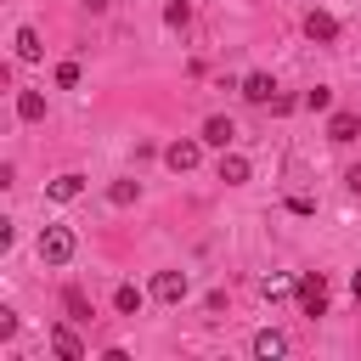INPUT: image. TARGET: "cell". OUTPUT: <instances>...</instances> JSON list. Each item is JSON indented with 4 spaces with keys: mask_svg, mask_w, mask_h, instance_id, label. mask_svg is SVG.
I'll use <instances>...</instances> for the list:
<instances>
[{
    "mask_svg": "<svg viewBox=\"0 0 361 361\" xmlns=\"http://www.w3.org/2000/svg\"><path fill=\"white\" fill-rule=\"evenodd\" d=\"M73 248H79V243H73L68 226H45V231H39V259H45V265H68Z\"/></svg>",
    "mask_w": 361,
    "mask_h": 361,
    "instance_id": "cell-1",
    "label": "cell"
},
{
    "mask_svg": "<svg viewBox=\"0 0 361 361\" xmlns=\"http://www.w3.org/2000/svg\"><path fill=\"white\" fill-rule=\"evenodd\" d=\"M293 293H299V310H305V316H327V276H322V271H305V276L293 282Z\"/></svg>",
    "mask_w": 361,
    "mask_h": 361,
    "instance_id": "cell-2",
    "label": "cell"
},
{
    "mask_svg": "<svg viewBox=\"0 0 361 361\" xmlns=\"http://www.w3.org/2000/svg\"><path fill=\"white\" fill-rule=\"evenodd\" d=\"M197 158H203V135H180V141H169V147H164V164H169L175 175H192V169H197Z\"/></svg>",
    "mask_w": 361,
    "mask_h": 361,
    "instance_id": "cell-3",
    "label": "cell"
},
{
    "mask_svg": "<svg viewBox=\"0 0 361 361\" xmlns=\"http://www.w3.org/2000/svg\"><path fill=\"white\" fill-rule=\"evenodd\" d=\"M186 288H192L186 271H158V276H152V299H164V305H180Z\"/></svg>",
    "mask_w": 361,
    "mask_h": 361,
    "instance_id": "cell-4",
    "label": "cell"
},
{
    "mask_svg": "<svg viewBox=\"0 0 361 361\" xmlns=\"http://www.w3.org/2000/svg\"><path fill=\"white\" fill-rule=\"evenodd\" d=\"M355 135H361V113L338 107V113L327 118V141H338V147H344V141H355Z\"/></svg>",
    "mask_w": 361,
    "mask_h": 361,
    "instance_id": "cell-5",
    "label": "cell"
},
{
    "mask_svg": "<svg viewBox=\"0 0 361 361\" xmlns=\"http://www.w3.org/2000/svg\"><path fill=\"white\" fill-rule=\"evenodd\" d=\"M271 96H276V79H271V73H248V79H243V102L271 107Z\"/></svg>",
    "mask_w": 361,
    "mask_h": 361,
    "instance_id": "cell-6",
    "label": "cell"
},
{
    "mask_svg": "<svg viewBox=\"0 0 361 361\" xmlns=\"http://www.w3.org/2000/svg\"><path fill=\"white\" fill-rule=\"evenodd\" d=\"M231 135H237V124L226 118V113H214V118H203V147H231Z\"/></svg>",
    "mask_w": 361,
    "mask_h": 361,
    "instance_id": "cell-7",
    "label": "cell"
},
{
    "mask_svg": "<svg viewBox=\"0 0 361 361\" xmlns=\"http://www.w3.org/2000/svg\"><path fill=\"white\" fill-rule=\"evenodd\" d=\"M305 34L327 45V39H338V17L333 11H305Z\"/></svg>",
    "mask_w": 361,
    "mask_h": 361,
    "instance_id": "cell-8",
    "label": "cell"
},
{
    "mask_svg": "<svg viewBox=\"0 0 361 361\" xmlns=\"http://www.w3.org/2000/svg\"><path fill=\"white\" fill-rule=\"evenodd\" d=\"M248 175H254V164H248L243 152H220V180H226V186H243Z\"/></svg>",
    "mask_w": 361,
    "mask_h": 361,
    "instance_id": "cell-9",
    "label": "cell"
},
{
    "mask_svg": "<svg viewBox=\"0 0 361 361\" xmlns=\"http://www.w3.org/2000/svg\"><path fill=\"white\" fill-rule=\"evenodd\" d=\"M141 305H147V293H141L135 282H118V288H113V310H118V316H141Z\"/></svg>",
    "mask_w": 361,
    "mask_h": 361,
    "instance_id": "cell-10",
    "label": "cell"
},
{
    "mask_svg": "<svg viewBox=\"0 0 361 361\" xmlns=\"http://www.w3.org/2000/svg\"><path fill=\"white\" fill-rule=\"evenodd\" d=\"M51 350H56L62 361H85V344H79L73 327H51Z\"/></svg>",
    "mask_w": 361,
    "mask_h": 361,
    "instance_id": "cell-11",
    "label": "cell"
},
{
    "mask_svg": "<svg viewBox=\"0 0 361 361\" xmlns=\"http://www.w3.org/2000/svg\"><path fill=\"white\" fill-rule=\"evenodd\" d=\"M11 45H17V62H39V51H45V45H39V28H28V23L17 28Z\"/></svg>",
    "mask_w": 361,
    "mask_h": 361,
    "instance_id": "cell-12",
    "label": "cell"
},
{
    "mask_svg": "<svg viewBox=\"0 0 361 361\" xmlns=\"http://www.w3.org/2000/svg\"><path fill=\"white\" fill-rule=\"evenodd\" d=\"M17 118H23V124H39V118H45V96H39V90H17Z\"/></svg>",
    "mask_w": 361,
    "mask_h": 361,
    "instance_id": "cell-13",
    "label": "cell"
},
{
    "mask_svg": "<svg viewBox=\"0 0 361 361\" xmlns=\"http://www.w3.org/2000/svg\"><path fill=\"white\" fill-rule=\"evenodd\" d=\"M85 192V175H56L51 186H45V197H56V203H73Z\"/></svg>",
    "mask_w": 361,
    "mask_h": 361,
    "instance_id": "cell-14",
    "label": "cell"
},
{
    "mask_svg": "<svg viewBox=\"0 0 361 361\" xmlns=\"http://www.w3.org/2000/svg\"><path fill=\"white\" fill-rule=\"evenodd\" d=\"M282 350H288V338H282L276 327H265V333H254V355H259V361H271V355H282Z\"/></svg>",
    "mask_w": 361,
    "mask_h": 361,
    "instance_id": "cell-15",
    "label": "cell"
},
{
    "mask_svg": "<svg viewBox=\"0 0 361 361\" xmlns=\"http://www.w3.org/2000/svg\"><path fill=\"white\" fill-rule=\"evenodd\" d=\"M135 197H141V180H113V186H107V203H113V209H130Z\"/></svg>",
    "mask_w": 361,
    "mask_h": 361,
    "instance_id": "cell-16",
    "label": "cell"
},
{
    "mask_svg": "<svg viewBox=\"0 0 361 361\" xmlns=\"http://www.w3.org/2000/svg\"><path fill=\"white\" fill-rule=\"evenodd\" d=\"M62 310H68L73 322H90V299H85V288H62Z\"/></svg>",
    "mask_w": 361,
    "mask_h": 361,
    "instance_id": "cell-17",
    "label": "cell"
},
{
    "mask_svg": "<svg viewBox=\"0 0 361 361\" xmlns=\"http://www.w3.org/2000/svg\"><path fill=\"white\" fill-rule=\"evenodd\" d=\"M164 23H169V28H186V23H192V0H169V6H164Z\"/></svg>",
    "mask_w": 361,
    "mask_h": 361,
    "instance_id": "cell-18",
    "label": "cell"
},
{
    "mask_svg": "<svg viewBox=\"0 0 361 361\" xmlns=\"http://www.w3.org/2000/svg\"><path fill=\"white\" fill-rule=\"evenodd\" d=\"M299 102H305L310 113H327V107H333V90H327V85H310V90H305Z\"/></svg>",
    "mask_w": 361,
    "mask_h": 361,
    "instance_id": "cell-19",
    "label": "cell"
},
{
    "mask_svg": "<svg viewBox=\"0 0 361 361\" xmlns=\"http://www.w3.org/2000/svg\"><path fill=\"white\" fill-rule=\"evenodd\" d=\"M56 85L73 90V85H79V62H56Z\"/></svg>",
    "mask_w": 361,
    "mask_h": 361,
    "instance_id": "cell-20",
    "label": "cell"
},
{
    "mask_svg": "<svg viewBox=\"0 0 361 361\" xmlns=\"http://www.w3.org/2000/svg\"><path fill=\"white\" fill-rule=\"evenodd\" d=\"M259 293H265V299H282V293H288V282H282V276H265V282H259Z\"/></svg>",
    "mask_w": 361,
    "mask_h": 361,
    "instance_id": "cell-21",
    "label": "cell"
},
{
    "mask_svg": "<svg viewBox=\"0 0 361 361\" xmlns=\"http://www.w3.org/2000/svg\"><path fill=\"white\" fill-rule=\"evenodd\" d=\"M293 107H305L299 96H271V113H293Z\"/></svg>",
    "mask_w": 361,
    "mask_h": 361,
    "instance_id": "cell-22",
    "label": "cell"
},
{
    "mask_svg": "<svg viewBox=\"0 0 361 361\" xmlns=\"http://www.w3.org/2000/svg\"><path fill=\"white\" fill-rule=\"evenodd\" d=\"M344 186H350V192H355V197H361V164H355V169H350V175H344Z\"/></svg>",
    "mask_w": 361,
    "mask_h": 361,
    "instance_id": "cell-23",
    "label": "cell"
},
{
    "mask_svg": "<svg viewBox=\"0 0 361 361\" xmlns=\"http://www.w3.org/2000/svg\"><path fill=\"white\" fill-rule=\"evenodd\" d=\"M350 293H355V305H361V271H350Z\"/></svg>",
    "mask_w": 361,
    "mask_h": 361,
    "instance_id": "cell-24",
    "label": "cell"
},
{
    "mask_svg": "<svg viewBox=\"0 0 361 361\" xmlns=\"http://www.w3.org/2000/svg\"><path fill=\"white\" fill-rule=\"evenodd\" d=\"M85 11H107V0H85Z\"/></svg>",
    "mask_w": 361,
    "mask_h": 361,
    "instance_id": "cell-25",
    "label": "cell"
}]
</instances>
